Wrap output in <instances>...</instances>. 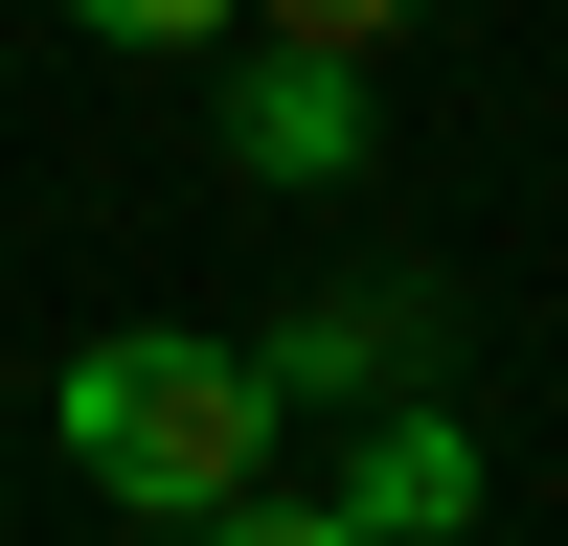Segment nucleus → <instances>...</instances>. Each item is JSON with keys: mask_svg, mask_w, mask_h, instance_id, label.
I'll return each mask as SVG.
<instances>
[{"mask_svg": "<svg viewBox=\"0 0 568 546\" xmlns=\"http://www.w3.org/2000/svg\"><path fill=\"white\" fill-rule=\"evenodd\" d=\"M45 433H69V478H91V501L205 524V501H251V478H273V364H251V342H182V318H114V342H69Z\"/></svg>", "mask_w": 568, "mask_h": 546, "instance_id": "f257e3e1", "label": "nucleus"}, {"mask_svg": "<svg viewBox=\"0 0 568 546\" xmlns=\"http://www.w3.org/2000/svg\"><path fill=\"white\" fill-rule=\"evenodd\" d=\"M318 501H342L364 546H455V524H478V433H455V387H387V410H364V455H342Z\"/></svg>", "mask_w": 568, "mask_h": 546, "instance_id": "f03ea898", "label": "nucleus"}, {"mask_svg": "<svg viewBox=\"0 0 568 546\" xmlns=\"http://www.w3.org/2000/svg\"><path fill=\"white\" fill-rule=\"evenodd\" d=\"M227 160H251V182H364V69H342V46L227 69Z\"/></svg>", "mask_w": 568, "mask_h": 546, "instance_id": "7ed1b4c3", "label": "nucleus"}, {"mask_svg": "<svg viewBox=\"0 0 568 546\" xmlns=\"http://www.w3.org/2000/svg\"><path fill=\"white\" fill-rule=\"evenodd\" d=\"M387 364H409V318L342 296V318H296V342H273V410H296V387H387Z\"/></svg>", "mask_w": 568, "mask_h": 546, "instance_id": "20e7f679", "label": "nucleus"}, {"mask_svg": "<svg viewBox=\"0 0 568 546\" xmlns=\"http://www.w3.org/2000/svg\"><path fill=\"white\" fill-rule=\"evenodd\" d=\"M251 23H273V46H342V69H364V46H409L433 0H251Z\"/></svg>", "mask_w": 568, "mask_h": 546, "instance_id": "39448f33", "label": "nucleus"}, {"mask_svg": "<svg viewBox=\"0 0 568 546\" xmlns=\"http://www.w3.org/2000/svg\"><path fill=\"white\" fill-rule=\"evenodd\" d=\"M205 546H364V524H342V501H273V478H251V501H205Z\"/></svg>", "mask_w": 568, "mask_h": 546, "instance_id": "423d86ee", "label": "nucleus"}, {"mask_svg": "<svg viewBox=\"0 0 568 546\" xmlns=\"http://www.w3.org/2000/svg\"><path fill=\"white\" fill-rule=\"evenodd\" d=\"M69 23H114V46H227L251 0H69Z\"/></svg>", "mask_w": 568, "mask_h": 546, "instance_id": "0eeeda50", "label": "nucleus"}]
</instances>
